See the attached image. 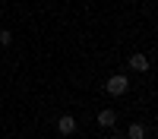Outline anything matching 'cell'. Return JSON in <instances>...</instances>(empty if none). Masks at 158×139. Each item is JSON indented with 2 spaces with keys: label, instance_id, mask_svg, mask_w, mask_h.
Listing matches in <instances>:
<instances>
[{
  "label": "cell",
  "instance_id": "obj_1",
  "mask_svg": "<svg viewBox=\"0 0 158 139\" xmlns=\"http://www.w3.org/2000/svg\"><path fill=\"white\" fill-rule=\"evenodd\" d=\"M127 88H130V79H127V76L123 73H114V76H108V82H104V92H108V95H127Z\"/></svg>",
  "mask_w": 158,
  "mask_h": 139
},
{
  "label": "cell",
  "instance_id": "obj_2",
  "mask_svg": "<svg viewBox=\"0 0 158 139\" xmlns=\"http://www.w3.org/2000/svg\"><path fill=\"white\" fill-rule=\"evenodd\" d=\"M149 57L146 54H130V70H136V73H149Z\"/></svg>",
  "mask_w": 158,
  "mask_h": 139
},
{
  "label": "cell",
  "instance_id": "obj_3",
  "mask_svg": "<svg viewBox=\"0 0 158 139\" xmlns=\"http://www.w3.org/2000/svg\"><path fill=\"white\" fill-rule=\"evenodd\" d=\"M57 133H63V136L76 133V117H73V114H63V117L57 120Z\"/></svg>",
  "mask_w": 158,
  "mask_h": 139
},
{
  "label": "cell",
  "instance_id": "obj_4",
  "mask_svg": "<svg viewBox=\"0 0 158 139\" xmlns=\"http://www.w3.org/2000/svg\"><path fill=\"white\" fill-rule=\"evenodd\" d=\"M117 123V111H111V108H104V111H98V126H114Z\"/></svg>",
  "mask_w": 158,
  "mask_h": 139
},
{
  "label": "cell",
  "instance_id": "obj_5",
  "mask_svg": "<svg viewBox=\"0 0 158 139\" xmlns=\"http://www.w3.org/2000/svg\"><path fill=\"white\" fill-rule=\"evenodd\" d=\"M127 136H130V139H146L149 133H146V126H142V123H130V130H127Z\"/></svg>",
  "mask_w": 158,
  "mask_h": 139
},
{
  "label": "cell",
  "instance_id": "obj_6",
  "mask_svg": "<svg viewBox=\"0 0 158 139\" xmlns=\"http://www.w3.org/2000/svg\"><path fill=\"white\" fill-rule=\"evenodd\" d=\"M0 44H3V47L13 44V32H10V29H0Z\"/></svg>",
  "mask_w": 158,
  "mask_h": 139
},
{
  "label": "cell",
  "instance_id": "obj_7",
  "mask_svg": "<svg viewBox=\"0 0 158 139\" xmlns=\"http://www.w3.org/2000/svg\"><path fill=\"white\" fill-rule=\"evenodd\" d=\"M108 139H120V136H108Z\"/></svg>",
  "mask_w": 158,
  "mask_h": 139
}]
</instances>
